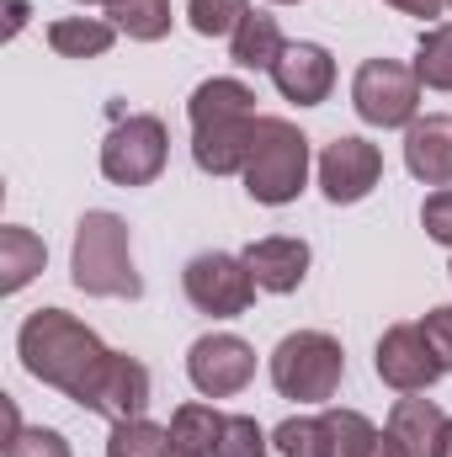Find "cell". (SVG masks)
Returning <instances> with one entry per match:
<instances>
[{
    "label": "cell",
    "mask_w": 452,
    "mask_h": 457,
    "mask_svg": "<svg viewBox=\"0 0 452 457\" xmlns=\"http://www.w3.org/2000/svg\"><path fill=\"white\" fill-rule=\"evenodd\" d=\"M16 356H21V367L38 383H48L64 399L86 404L113 351L102 345V336L91 325H80L75 314H64V309H32L21 320V330H16Z\"/></svg>",
    "instance_id": "obj_1"
},
{
    "label": "cell",
    "mask_w": 452,
    "mask_h": 457,
    "mask_svg": "<svg viewBox=\"0 0 452 457\" xmlns=\"http://www.w3.org/2000/svg\"><path fill=\"white\" fill-rule=\"evenodd\" d=\"M192 160L203 176H245V160L255 149V91L245 80L213 75L192 91Z\"/></svg>",
    "instance_id": "obj_2"
},
{
    "label": "cell",
    "mask_w": 452,
    "mask_h": 457,
    "mask_svg": "<svg viewBox=\"0 0 452 457\" xmlns=\"http://www.w3.org/2000/svg\"><path fill=\"white\" fill-rule=\"evenodd\" d=\"M70 282L91 298H138L144 282H138V266H133V239L128 224L107 213V208H91L80 224H75V245H70Z\"/></svg>",
    "instance_id": "obj_3"
},
{
    "label": "cell",
    "mask_w": 452,
    "mask_h": 457,
    "mask_svg": "<svg viewBox=\"0 0 452 457\" xmlns=\"http://www.w3.org/2000/svg\"><path fill=\"white\" fill-rule=\"evenodd\" d=\"M309 187V138L288 117L255 122V149L245 160V192L261 208H288Z\"/></svg>",
    "instance_id": "obj_4"
},
{
    "label": "cell",
    "mask_w": 452,
    "mask_h": 457,
    "mask_svg": "<svg viewBox=\"0 0 452 457\" xmlns=\"http://www.w3.org/2000/svg\"><path fill=\"white\" fill-rule=\"evenodd\" d=\"M346 378V351L325 330H293L272 351V388L298 404H331Z\"/></svg>",
    "instance_id": "obj_5"
},
{
    "label": "cell",
    "mask_w": 452,
    "mask_h": 457,
    "mask_svg": "<svg viewBox=\"0 0 452 457\" xmlns=\"http://www.w3.org/2000/svg\"><path fill=\"white\" fill-rule=\"evenodd\" d=\"M171 160V133L155 112H133V117H117L113 133L102 138V176L113 187H149L160 181Z\"/></svg>",
    "instance_id": "obj_6"
},
{
    "label": "cell",
    "mask_w": 452,
    "mask_h": 457,
    "mask_svg": "<svg viewBox=\"0 0 452 457\" xmlns=\"http://www.w3.org/2000/svg\"><path fill=\"white\" fill-rule=\"evenodd\" d=\"M351 107L367 128H410L421 112V80L399 59H367L351 80Z\"/></svg>",
    "instance_id": "obj_7"
},
{
    "label": "cell",
    "mask_w": 452,
    "mask_h": 457,
    "mask_svg": "<svg viewBox=\"0 0 452 457\" xmlns=\"http://www.w3.org/2000/svg\"><path fill=\"white\" fill-rule=\"evenodd\" d=\"M181 287H187V303L197 314H213V320H239L250 303H255V277L239 255L224 250H203L187 261L181 271Z\"/></svg>",
    "instance_id": "obj_8"
},
{
    "label": "cell",
    "mask_w": 452,
    "mask_h": 457,
    "mask_svg": "<svg viewBox=\"0 0 452 457\" xmlns=\"http://www.w3.org/2000/svg\"><path fill=\"white\" fill-rule=\"evenodd\" d=\"M383 181V154L378 144L356 138V133H340L325 144L320 154V192L336 203V208H351L362 197H372V187Z\"/></svg>",
    "instance_id": "obj_9"
},
{
    "label": "cell",
    "mask_w": 452,
    "mask_h": 457,
    "mask_svg": "<svg viewBox=\"0 0 452 457\" xmlns=\"http://www.w3.org/2000/svg\"><path fill=\"white\" fill-rule=\"evenodd\" d=\"M187 378L203 399H234L255 378V351L239 336H203L187 351Z\"/></svg>",
    "instance_id": "obj_10"
},
{
    "label": "cell",
    "mask_w": 452,
    "mask_h": 457,
    "mask_svg": "<svg viewBox=\"0 0 452 457\" xmlns=\"http://www.w3.org/2000/svg\"><path fill=\"white\" fill-rule=\"evenodd\" d=\"M372 367H378V378H383L394 394H426V388L442 378V361H437V351L426 345V330H421V325H389L383 341H378Z\"/></svg>",
    "instance_id": "obj_11"
},
{
    "label": "cell",
    "mask_w": 452,
    "mask_h": 457,
    "mask_svg": "<svg viewBox=\"0 0 452 457\" xmlns=\"http://www.w3.org/2000/svg\"><path fill=\"white\" fill-rule=\"evenodd\" d=\"M80 410L102 415L107 426L144 420V410H149V367H144L138 356L113 351V356H107V367H102V378H96V388H91V399H86Z\"/></svg>",
    "instance_id": "obj_12"
},
{
    "label": "cell",
    "mask_w": 452,
    "mask_h": 457,
    "mask_svg": "<svg viewBox=\"0 0 452 457\" xmlns=\"http://www.w3.org/2000/svg\"><path fill=\"white\" fill-rule=\"evenodd\" d=\"M272 86L282 102H298V107H320L336 86V59L331 48L320 43H288L282 59L272 64Z\"/></svg>",
    "instance_id": "obj_13"
},
{
    "label": "cell",
    "mask_w": 452,
    "mask_h": 457,
    "mask_svg": "<svg viewBox=\"0 0 452 457\" xmlns=\"http://www.w3.org/2000/svg\"><path fill=\"white\" fill-rule=\"evenodd\" d=\"M239 261L250 266V277H255L261 293H298L304 277H309V245L293 239V234L250 239V245L239 250Z\"/></svg>",
    "instance_id": "obj_14"
},
{
    "label": "cell",
    "mask_w": 452,
    "mask_h": 457,
    "mask_svg": "<svg viewBox=\"0 0 452 457\" xmlns=\"http://www.w3.org/2000/svg\"><path fill=\"white\" fill-rule=\"evenodd\" d=\"M405 165L426 187H452V112H426L405 128Z\"/></svg>",
    "instance_id": "obj_15"
},
{
    "label": "cell",
    "mask_w": 452,
    "mask_h": 457,
    "mask_svg": "<svg viewBox=\"0 0 452 457\" xmlns=\"http://www.w3.org/2000/svg\"><path fill=\"white\" fill-rule=\"evenodd\" d=\"M452 415H442V404L421 399V394H405L394 410H389V431L399 436V447L410 457H437L442 453V431H448Z\"/></svg>",
    "instance_id": "obj_16"
},
{
    "label": "cell",
    "mask_w": 452,
    "mask_h": 457,
    "mask_svg": "<svg viewBox=\"0 0 452 457\" xmlns=\"http://www.w3.org/2000/svg\"><path fill=\"white\" fill-rule=\"evenodd\" d=\"M282 48H288V37H282L277 16H266V11H250L245 27L229 37V59H234L239 70H266V75H272V64L282 59Z\"/></svg>",
    "instance_id": "obj_17"
},
{
    "label": "cell",
    "mask_w": 452,
    "mask_h": 457,
    "mask_svg": "<svg viewBox=\"0 0 452 457\" xmlns=\"http://www.w3.org/2000/svg\"><path fill=\"white\" fill-rule=\"evenodd\" d=\"M48 261V245L21 224H5L0 228V293H21Z\"/></svg>",
    "instance_id": "obj_18"
},
{
    "label": "cell",
    "mask_w": 452,
    "mask_h": 457,
    "mask_svg": "<svg viewBox=\"0 0 452 457\" xmlns=\"http://www.w3.org/2000/svg\"><path fill=\"white\" fill-rule=\"evenodd\" d=\"M113 37H117V27L107 16H59L48 27V48L59 59H102L113 48Z\"/></svg>",
    "instance_id": "obj_19"
},
{
    "label": "cell",
    "mask_w": 452,
    "mask_h": 457,
    "mask_svg": "<svg viewBox=\"0 0 452 457\" xmlns=\"http://www.w3.org/2000/svg\"><path fill=\"white\" fill-rule=\"evenodd\" d=\"M224 420L213 404H181L176 415H171V442H176V453L187 457H213L219 453V436H224Z\"/></svg>",
    "instance_id": "obj_20"
},
{
    "label": "cell",
    "mask_w": 452,
    "mask_h": 457,
    "mask_svg": "<svg viewBox=\"0 0 452 457\" xmlns=\"http://www.w3.org/2000/svg\"><path fill=\"white\" fill-rule=\"evenodd\" d=\"M272 447L282 457H336V436L325 415H293L272 431Z\"/></svg>",
    "instance_id": "obj_21"
},
{
    "label": "cell",
    "mask_w": 452,
    "mask_h": 457,
    "mask_svg": "<svg viewBox=\"0 0 452 457\" xmlns=\"http://www.w3.org/2000/svg\"><path fill=\"white\" fill-rule=\"evenodd\" d=\"M107 21L117 32H128L133 43H160L171 32V0H117Z\"/></svg>",
    "instance_id": "obj_22"
},
{
    "label": "cell",
    "mask_w": 452,
    "mask_h": 457,
    "mask_svg": "<svg viewBox=\"0 0 452 457\" xmlns=\"http://www.w3.org/2000/svg\"><path fill=\"white\" fill-rule=\"evenodd\" d=\"M410 70L426 91H452V21H437L431 32H421V48H415Z\"/></svg>",
    "instance_id": "obj_23"
},
{
    "label": "cell",
    "mask_w": 452,
    "mask_h": 457,
    "mask_svg": "<svg viewBox=\"0 0 452 457\" xmlns=\"http://www.w3.org/2000/svg\"><path fill=\"white\" fill-rule=\"evenodd\" d=\"M107 457H176V442L155 420H122L107 436Z\"/></svg>",
    "instance_id": "obj_24"
},
{
    "label": "cell",
    "mask_w": 452,
    "mask_h": 457,
    "mask_svg": "<svg viewBox=\"0 0 452 457\" xmlns=\"http://www.w3.org/2000/svg\"><path fill=\"white\" fill-rule=\"evenodd\" d=\"M250 16V0H187V21L197 37H234Z\"/></svg>",
    "instance_id": "obj_25"
},
{
    "label": "cell",
    "mask_w": 452,
    "mask_h": 457,
    "mask_svg": "<svg viewBox=\"0 0 452 457\" xmlns=\"http://www.w3.org/2000/svg\"><path fill=\"white\" fill-rule=\"evenodd\" d=\"M325 420H331V436H336V457H362L367 442L378 436V426L362 410H325Z\"/></svg>",
    "instance_id": "obj_26"
},
{
    "label": "cell",
    "mask_w": 452,
    "mask_h": 457,
    "mask_svg": "<svg viewBox=\"0 0 452 457\" xmlns=\"http://www.w3.org/2000/svg\"><path fill=\"white\" fill-rule=\"evenodd\" d=\"M266 447H272V442H266V431H261L250 415H229L213 457H266Z\"/></svg>",
    "instance_id": "obj_27"
},
{
    "label": "cell",
    "mask_w": 452,
    "mask_h": 457,
    "mask_svg": "<svg viewBox=\"0 0 452 457\" xmlns=\"http://www.w3.org/2000/svg\"><path fill=\"white\" fill-rule=\"evenodd\" d=\"M5 457H70V442L48 426H21L16 436H5Z\"/></svg>",
    "instance_id": "obj_28"
},
{
    "label": "cell",
    "mask_w": 452,
    "mask_h": 457,
    "mask_svg": "<svg viewBox=\"0 0 452 457\" xmlns=\"http://www.w3.org/2000/svg\"><path fill=\"white\" fill-rule=\"evenodd\" d=\"M421 224H426V234H431L437 245H448V250H452V187H437V192L426 197Z\"/></svg>",
    "instance_id": "obj_29"
},
{
    "label": "cell",
    "mask_w": 452,
    "mask_h": 457,
    "mask_svg": "<svg viewBox=\"0 0 452 457\" xmlns=\"http://www.w3.org/2000/svg\"><path fill=\"white\" fill-rule=\"evenodd\" d=\"M421 330H426V345L437 351L442 372H452V303H442V309H431V314L421 320Z\"/></svg>",
    "instance_id": "obj_30"
},
{
    "label": "cell",
    "mask_w": 452,
    "mask_h": 457,
    "mask_svg": "<svg viewBox=\"0 0 452 457\" xmlns=\"http://www.w3.org/2000/svg\"><path fill=\"white\" fill-rule=\"evenodd\" d=\"M383 5H394V11H405V16H421V21H431V16H442V5H448V0H383Z\"/></svg>",
    "instance_id": "obj_31"
},
{
    "label": "cell",
    "mask_w": 452,
    "mask_h": 457,
    "mask_svg": "<svg viewBox=\"0 0 452 457\" xmlns=\"http://www.w3.org/2000/svg\"><path fill=\"white\" fill-rule=\"evenodd\" d=\"M362 457H410V453L399 447V436H394V431H378V436L367 442V453H362Z\"/></svg>",
    "instance_id": "obj_32"
},
{
    "label": "cell",
    "mask_w": 452,
    "mask_h": 457,
    "mask_svg": "<svg viewBox=\"0 0 452 457\" xmlns=\"http://www.w3.org/2000/svg\"><path fill=\"white\" fill-rule=\"evenodd\" d=\"M27 27V0H11V37Z\"/></svg>",
    "instance_id": "obj_33"
},
{
    "label": "cell",
    "mask_w": 452,
    "mask_h": 457,
    "mask_svg": "<svg viewBox=\"0 0 452 457\" xmlns=\"http://www.w3.org/2000/svg\"><path fill=\"white\" fill-rule=\"evenodd\" d=\"M437 457H452V420H448V431H442V453Z\"/></svg>",
    "instance_id": "obj_34"
},
{
    "label": "cell",
    "mask_w": 452,
    "mask_h": 457,
    "mask_svg": "<svg viewBox=\"0 0 452 457\" xmlns=\"http://www.w3.org/2000/svg\"><path fill=\"white\" fill-rule=\"evenodd\" d=\"M80 5H102V11H113L117 0H80Z\"/></svg>",
    "instance_id": "obj_35"
},
{
    "label": "cell",
    "mask_w": 452,
    "mask_h": 457,
    "mask_svg": "<svg viewBox=\"0 0 452 457\" xmlns=\"http://www.w3.org/2000/svg\"><path fill=\"white\" fill-rule=\"evenodd\" d=\"M272 5H298V0H272Z\"/></svg>",
    "instance_id": "obj_36"
},
{
    "label": "cell",
    "mask_w": 452,
    "mask_h": 457,
    "mask_svg": "<svg viewBox=\"0 0 452 457\" xmlns=\"http://www.w3.org/2000/svg\"><path fill=\"white\" fill-rule=\"evenodd\" d=\"M176 457H187V453H176Z\"/></svg>",
    "instance_id": "obj_37"
},
{
    "label": "cell",
    "mask_w": 452,
    "mask_h": 457,
    "mask_svg": "<svg viewBox=\"0 0 452 457\" xmlns=\"http://www.w3.org/2000/svg\"><path fill=\"white\" fill-rule=\"evenodd\" d=\"M448 5H452V0H448Z\"/></svg>",
    "instance_id": "obj_38"
},
{
    "label": "cell",
    "mask_w": 452,
    "mask_h": 457,
    "mask_svg": "<svg viewBox=\"0 0 452 457\" xmlns=\"http://www.w3.org/2000/svg\"><path fill=\"white\" fill-rule=\"evenodd\" d=\"M448 271H452V266H448Z\"/></svg>",
    "instance_id": "obj_39"
}]
</instances>
